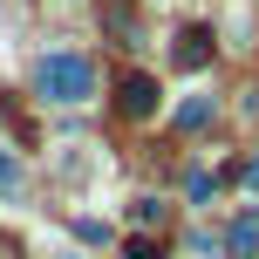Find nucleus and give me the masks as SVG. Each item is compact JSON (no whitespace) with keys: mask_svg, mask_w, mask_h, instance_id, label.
<instances>
[{"mask_svg":"<svg viewBox=\"0 0 259 259\" xmlns=\"http://www.w3.org/2000/svg\"><path fill=\"white\" fill-rule=\"evenodd\" d=\"M34 96L55 103V109H82V103L96 96V62L75 55V48H48V55L34 62Z\"/></svg>","mask_w":259,"mask_h":259,"instance_id":"obj_1","label":"nucleus"},{"mask_svg":"<svg viewBox=\"0 0 259 259\" xmlns=\"http://www.w3.org/2000/svg\"><path fill=\"white\" fill-rule=\"evenodd\" d=\"M116 103H123V116H150V109H157V82L150 75H123V96H116Z\"/></svg>","mask_w":259,"mask_h":259,"instance_id":"obj_2","label":"nucleus"},{"mask_svg":"<svg viewBox=\"0 0 259 259\" xmlns=\"http://www.w3.org/2000/svg\"><path fill=\"white\" fill-rule=\"evenodd\" d=\"M170 55H178V68H205L211 62V34H205V27H184Z\"/></svg>","mask_w":259,"mask_h":259,"instance_id":"obj_3","label":"nucleus"},{"mask_svg":"<svg viewBox=\"0 0 259 259\" xmlns=\"http://www.w3.org/2000/svg\"><path fill=\"white\" fill-rule=\"evenodd\" d=\"M225 246H232V259H252V252H259V211H246V219L232 225V239H225Z\"/></svg>","mask_w":259,"mask_h":259,"instance_id":"obj_4","label":"nucleus"},{"mask_svg":"<svg viewBox=\"0 0 259 259\" xmlns=\"http://www.w3.org/2000/svg\"><path fill=\"white\" fill-rule=\"evenodd\" d=\"M21 184H27L21 157H14V150H0V198H21Z\"/></svg>","mask_w":259,"mask_h":259,"instance_id":"obj_5","label":"nucleus"},{"mask_svg":"<svg viewBox=\"0 0 259 259\" xmlns=\"http://www.w3.org/2000/svg\"><path fill=\"white\" fill-rule=\"evenodd\" d=\"M211 123V96H191V103H178V130H205Z\"/></svg>","mask_w":259,"mask_h":259,"instance_id":"obj_6","label":"nucleus"},{"mask_svg":"<svg viewBox=\"0 0 259 259\" xmlns=\"http://www.w3.org/2000/svg\"><path fill=\"white\" fill-rule=\"evenodd\" d=\"M130 225H143V232L164 225V205H157V198H137V205H130Z\"/></svg>","mask_w":259,"mask_h":259,"instance_id":"obj_7","label":"nucleus"},{"mask_svg":"<svg viewBox=\"0 0 259 259\" xmlns=\"http://www.w3.org/2000/svg\"><path fill=\"white\" fill-rule=\"evenodd\" d=\"M130 259H157V246L150 239H130Z\"/></svg>","mask_w":259,"mask_h":259,"instance_id":"obj_8","label":"nucleus"},{"mask_svg":"<svg viewBox=\"0 0 259 259\" xmlns=\"http://www.w3.org/2000/svg\"><path fill=\"white\" fill-rule=\"evenodd\" d=\"M246 184H252V191H259V157H252V164H246Z\"/></svg>","mask_w":259,"mask_h":259,"instance_id":"obj_9","label":"nucleus"}]
</instances>
